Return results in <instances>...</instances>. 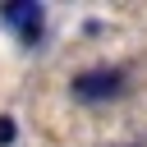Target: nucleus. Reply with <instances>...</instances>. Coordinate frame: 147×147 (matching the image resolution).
Returning <instances> with one entry per match:
<instances>
[{
  "label": "nucleus",
  "instance_id": "f257e3e1",
  "mask_svg": "<svg viewBox=\"0 0 147 147\" xmlns=\"http://www.w3.org/2000/svg\"><path fill=\"white\" fill-rule=\"evenodd\" d=\"M124 87H129V74H124V69H110V64H96V69H83V74L69 78V92H74V101H83V106L115 101V96H124Z\"/></svg>",
  "mask_w": 147,
  "mask_h": 147
},
{
  "label": "nucleus",
  "instance_id": "f03ea898",
  "mask_svg": "<svg viewBox=\"0 0 147 147\" xmlns=\"http://www.w3.org/2000/svg\"><path fill=\"white\" fill-rule=\"evenodd\" d=\"M0 23L23 41V46H37L41 41V28H46V14L37 0H5L0 5Z\"/></svg>",
  "mask_w": 147,
  "mask_h": 147
},
{
  "label": "nucleus",
  "instance_id": "7ed1b4c3",
  "mask_svg": "<svg viewBox=\"0 0 147 147\" xmlns=\"http://www.w3.org/2000/svg\"><path fill=\"white\" fill-rule=\"evenodd\" d=\"M14 138H18V129H14V119H9V115H0V147H9Z\"/></svg>",
  "mask_w": 147,
  "mask_h": 147
}]
</instances>
